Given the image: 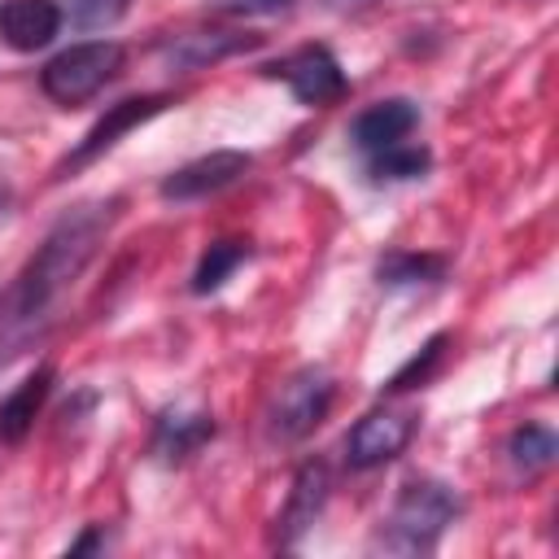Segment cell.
Returning a JSON list of instances; mask_svg holds the SVG:
<instances>
[{
    "label": "cell",
    "instance_id": "1",
    "mask_svg": "<svg viewBox=\"0 0 559 559\" xmlns=\"http://www.w3.org/2000/svg\"><path fill=\"white\" fill-rule=\"evenodd\" d=\"M118 210L122 197H92L61 210L57 223L44 231L35 253L22 262L17 280L0 293V371L52 336L70 288L100 253L109 227L118 223Z\"/></svg>",
    "mask_w": 559,
    "mask_h": 559
},
{
    "label": "cell",
    "instance_id": "2",
    "mask_svg": "<svg viewBox=\"0 0 559 559\" xmlns=\"http://www.w3.org/2000/svg\"><path fill=\"white\" fill-rule=\"evenodd\" d=\"M463 515V493L441 476H406L393 493V507L376 524L371 550L380 555H432L445 528Z\"/></svg>",
    "mask_w": 559,
    "mask_h": 559
},
{
    "label": "cell",
    "instance_id": "3",
    "mask_svg": "<svg viewBox=\"0 0 559 559\" xmlns=\"http://www.w3.org/2000/svg\"><path fill=\"white\" fill-rule=\"evenodd\" d=\"M127 70V48L118 39H83L61 48L57 57L44 61L39 70V92L70 109V105H87L92 96H100L118 74Z\"/></svg>",
    "mask_w": 559,
    "mask_h": 559
},
{
    "label": "cell",
    "instance_id": "4",
    "mask_svg": "<svg viewBox=\"0 0 559 559\" xmlns=\"http://www.w3.org/2000/svg\"><path fill=\"white\" fill-rule=\"evenodd\" d=\"M332 402H336V376L319 362H306L280 384V393L266 411V432L284 445H297L328 419Z\"/></svg>",
    "mask_w": 559,
    "mask_h": 559
},
{
    "label": "cell",
    "instance_id": "5",
    "mask_svg": "<svg viewBox=\"0 0 559 559\" xmlns=\"http://www.w3.org/2000/svg\"><path fill=\"white\" fill-rule=\"evenodd\" d=\"M415 432H419V411L415 406L380 402L362 419H354V428L345 432V441H341L345 467L349 472H376V467L393 463L415 441Z\"/></svg>",
    "mask_w": 559,
    "mask_h": 559
},
{
    "label": "cell",
    "instance_id": "6",
    "mask_svg": "<svg viewBox=\"0 0 559 559\" xmlns=\"http://www.w3.org/2000/svg\"><path fill=\"white\" fill-rule=\"evenodd\" d=\"M262 74L266 79H280L297 96V105H306V109L336 105L349 92V79H345L341 61H336V52L328 44H301V48L284 52L280 61L262 66Z\"/></svg>",
    "mask_w": 559,
    "mask_h": 559
},
{
    "label": "cell",
    "instance_id": "7",
    "mask_svg": "<svg viewBox=\"0 0 559 559\" xmlns=\"http://www.w3.org/2000/svg\"><path fill=\"white\" fill-rule=\"evenodd\" d=\"M175 105V92H144V96H127V100H118V105H109L87 131H83V140L57 162V179H66V175H74V170H83V166H92L96 157H105L131 127H140V122H148V118H157L162 109H170Z\"/></svg>",
    "mask_w": 559,
    "mask_h": 559
},
{
    "label": "cell",
    "instance_id": "8",
    "mask_svg": "<svg viewBox=\"0 0 559 559\" xmlns=\"http://www.w3.org/2000/svg\"><path fill=\"white\" fill-rule=\"evenodd\" d=\"M266 35L258 31H236V26H201V31H179V35H166L157 39V61L162 70L170 74H197V70H210L227 57H240V52H253L262 48Z\"/></svg>",
    "mask_w": 559,
    "mask_h": 559
},
{
    "label": "cell",
    "instance_id": "9",
    "mask_svg": "<svg viewBox=\"0 0 559 559\" xmlns=\"http://www.w3.org/2000/svg\"><path fill=\"white\" fill-rule=\"evenodd\" d=\"M328 498H332V472H328V463H323V459L297 463L293 485H288V498H284V507H280V515H275V528H271V546H275V550H297L301 537H306V533L314 528V520L323 515Z\"/></svg>",
    "mask_w": 559,
    "mask_h": 559
},
{
    "label": "cell",
    "instance_id": "10",
    "mask_svg": "<svg viewBox=\"0 0 559 559\" xmlns=\"http://www.w3.org/2000/svg\"><path fill=\"white\" fill-rule=\"evenodd\" d=\"M249 170H253V153H245V148H214V153H201V157L175 166V170L157 183V197H162V201H175V205H183V201H205V197L231 188L236 179H245Z\"/></svg>",
    "mask_w": 559,
    "mask_h": 559
},
{
    "label": "cell",
    "instance_id": "11",
    "mask_svg": "<svg viewBox=\"0 0 559 559\" xmlns=\"http://www.w3.org/2000/svg\"><path fill=\"white\" fill-rule=\"evenodd\" d=\"M415 127H419V105H415L411 96H389V100H376V105H367V109L354 114V122H349V144H354L362 157H371V153H380V148H393V144L411 140Z\"/></svg>",
    "mask_w": 559,
    "mask_h": 559
},
{
    "label": "cell",
    "instance_id": "12",
    "mask_svg": "<svg viewBox=\"0 0 559 559\" xmlns=\"http://www.w3.org/2000/svg\"><path fill=\"white\" fill-rule=\"evenodd\" d=\"M214 432H218V424H214V415H210L205 406H166V411H157V419H153L148 450H153V459H162V463H183V459H192L201 445H210Z\"/></svg>",
    "mask_w": 559,
    "mask_h": 559
},
{
    "label": "cell",
    "instance_id": "13",
    "mask_svg": "<svg viewBox=\"0 0 559 559\" xmlns=\"http://www.w3.org/2000/svg\"><path fill=\"white\" fill-rule=\"evenodd\" d=\"M66 26L61 0H0V44L13 52L48 48Z\"/></svg>",
    "mask_w": 559,
    "mask_h": 559
},
{
    "label": "cell",
    "instance_id": "14",
    "mask_svg": "<svg viewBox=\"0 0 559 559\" xmlns=\"http://www.w3.org/2000/svg\"><path fill=\"white\" fill-rule=\"evenodd\" d=\"M52 380H57L52 362H39L22 384H13V393L0 397V441L4 445H22L26 441V432L35 428V415L44 411V402L52 393Z\"/></svg>",
    "mask_w": 559,
    "mask_h": 559
},
{
    "label": "cell",
    "instance_id": "15",
    "mask_svg": "<svg viewBox=\"0 0 559 559\" xmlns=\"http://www.w3.org/2000/svg\"><path fill=\"white\" fill-rule=\"evenodd\" d=\"M450 271L445 253H424V249H389L376 262V284L384 288H415V284H441Z\"/></svg>",
    "mask_w": 559,
    "mask_h": 559
},
{
    "label": "cell",
    "instance_id": "16",
    "mask_svg": "<svg viewBox=\"0 0 559 559\" xmlns=\"http://www.w3.org/2000/svg\"><path fill=\"white\" fill-rule=\"evenodd\" d=\"M253 258V245L249 240H236V236H223V240H210L205 245V253L197 258V271H192V280H188V288L197 293V297H210V293H218L245 262Z\"/></svg>",
    "mask_w": 559,
    "mask_h": 559
},
{
    "label": "cell",
    "instance_id": "17",
    "mask_svg": "<svg viewBox=\"0 0 559 559\" xmlns=\"http://www.w3.org/2000/svg\"><path fill=\"white\" fill-rule=\"evenodd\" d=\"M555 454H559V437H555V428H546V424H520V428H511V437H507V463H511L524 480L542 476V472L555 463Z\"/></svg>",
    "mask_w": 559,
    "mask_h": 559
},
{
    "label": "cell",
    "instance_id": "18",
    "mask_svg": "<svg viewBox=\"0 0 559 559\" xmlns=\"http://www.w3.org/2000/svg\"><path fill=\"white\" fill-rule=\"evenodd\" d=\"M362 166H367L371 183H411V179H424L428 175L432 153L424 144H415V140H402L393 148H380V153L362 157Z\"/></svg>",
    "mask_w": 559,
    "mask_h": 559
},
{
    "label": "cell",
    "instance_id": "19",
    "mask_svg": "<svg viewBox=\"0 0 559 559\" xmlns=\"http://www.w3.org/2000/svg\"><path fill=\"white\" fill-rule=\"evenodd\" d=\"M445 345H450V332H432V336L419 345V354H411V358H406V362L384 380L380 397H402V393H411V389L428 384V380L437 376L441 358H445Z\"/></svg>",
    "mask_w": 559,
    "mask_h": 559
},
{
    "label": "cell",
    "instance_id": "20",
    "mask_svg": "<svg viewBox=\"0 0 559 559\" xmlns=\"http://www.w3.org/2000/svg\"><path fill=\"white\" fill-rule=\"evenodd\" d=\"M74 31H109L127 17L131 0H66L61 4Z\"/></svg>",
    "mask_w": 559,
    "mask_h": 559
},
{
    "label": "cell",
    "instance_id": "21",
    "mask_svg": "<svg viewBox=\"0 0 559 559\" xmlns=\"http://www.w3.org/2000/svg\"><path fill=\"white\" fill-rule=\"evenodd\" d=\"M205 9L223 17H280L293 13L297 0H205Z\"/></svg>",
    "mask_w": 559,
    "mask_h": 559
},
{
    "label": "cell",
    "instance_id": "22",
    "mask_svg": "<svg viewBox=\"0 0 559 559\" xmlns=\"http://www.w3.org/2000/svg\"><path fill=\"white\" fill-rule=\"evenodd\" d=\"M105 546H109L105 524H87V528H83V537H74V542L66 546V555H87V550H105Z\"/></svg>",
    "mask_w": 559,
    "mask_h": 559
},
{
    "label": "cell",
    "instance_id": "23",
    "mask_svg": "<svg viewBox=\"0 0 559 559\" xmlns=\"http://www.w3.org/2000/svg\"><path fill=\"white\" fill-rule=\"evenodd\" d=\"M9 205H13V183H9L4 175H0V214H4Z\"/></svg>",
    "mask_w": 559,
    "mask_h": 559
}]
</instances>
